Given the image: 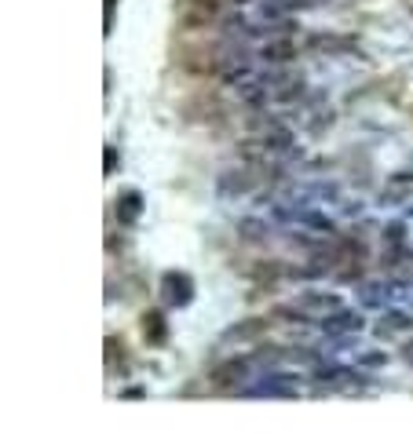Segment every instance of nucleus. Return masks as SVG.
<instances>
[{
  "mask_svg": "<svg viewBox=\"0 0 413 434\" xmlns=\"http://www.w3.org/2000/svg\"><path fill=\"white\" fill-rule=\"evenodd\" d=\"M293 55V48L286 44V40H270V44L264 48V59H275V62H286Z\"/></svg>",
  "mask_w": 413,
  "mask_h": 434,
  "instance_id": "1",
  "label": "nucleus"
},
{
  "mask_svg": "<svg viewBox=\"0 0 413 434\" xmlns=\"http://www.w3.org/2000/svg\"><path fill=\"white\" fill-rule=\"evenodd\" d=\"M238 4H249V0H238Z\"/></svg>",
  "mask_w": 413,
  "mask_h": 434,
  "instance_id": "2",
  "label": "nucleus"
}]
</instances>
